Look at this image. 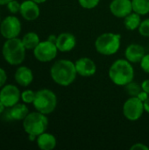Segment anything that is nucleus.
<instances>
[{"instance_id": "obj_1", "label": "nucleus", "mask_w": 149, "mask_h": 150, "mask_svg": "<svg viewBox=\"0 0 149 150\" xmlns=\"http://www.w3.org/2000/svg\"><path fill=\"white\" fill-rule=\"evenodd\" d=\"M50 76L58 85L67 87L72 84L77 76L75 62L68 59H60L50 68Z\"/></svg>"}, {"instance_id": "obj_2", "label": "nucleus", "mask_w": 149, "mask_h": 150, "mask_svg": "<svg viewBox=\"0 0 149 150\" xmlns=\"http://www.w3.org/2000/svg\"><path fill=\"white\" fill-rule=\"evenodd\" d=\"M108 75L110 80L115 85L125 87L134 80L135 72L132 63L126 58H121L112 63Z\"/></svg>"}, {"instance_id": "obj_3", "label": "nucleus", "mask_w": 149, "mask_h": 150, "mask_svg": "<svg viewBox=\"0 0 149 150\" xmlns=\"http://www.w3.org/2000/svg\"><path fill=\"white\" fill-rule=\"evenodd\" d=\"M25 50L22 40L18 38L7 39L4 43L2 54L4 60L11 65H19L25 58Z\"/></svg>"}, {"instance_id": "obj_4", "label": "nucleus", "mask_w": 149, "mask_h": 150, "mask_svg": "<svg viewBox=\"0 0 149 150\" xmlns=\"http://www.w3.org/2000/svg\"><path fill=\"white\" fill-rule=\"evenodd\" d=\"M121 45V35L115 33H104L95 40L96 51L105 56L117 54Z\"/></svg>"}, {"instance_id": "obj_5", "label": "nucleus", "mask_w": 149, "mask_h": 150, "mask_svg": "<svg viewBox=\"0 0 149 150\" xmlns=\"http://www.w3.org/2000/svg\"><path fill=\"white\" fill-rule=\"evenodd\" d=\"M58 99L56 94L49 89H42L36 91V96L32 103L36 111L48 115L57 107Z\"/></svg>"}, {"instance_id": "obj_6", "label": "nucleus", "mask_w": 149, "mask_h": 150, "mask_svg": "<svg viewBox=\"0 0 149 150\" xmlns=\"http://www.w3.org/2000/svg\"><path fill=\"white\" fill-rule=\"evenodd\" d=\"M48 127V119L46 114L38 111L29 112L23 120V128L27 134L39 136L47 131Z\"/></svg>"}, {"instance_id": "obj_7", "label": "nucleus", "mask_w": 149, "mask_h": 150, "mask_svg": "<svg viewBox=\"0 0 149 150\" xmlns=\"http://www.w3.org/2000/svg\"><path fill=\"white\" fill-rule=\"evenodd\" d=\"M122 112L126 120L130 121H137L142 117L145 112L144 104L140 98H138V97H130L125 101Z\"/></svg>"}, {"instance_id": "obj_8", "label": "nucleus", "mask_w": 149, "mask_h": 150, "mask_svg": "<svg viewBox=\"0 0 149 150\" xmlns=\"http://www.w3.org/2000/svg\"><path fill=\"white\" fill-rule=\"evenodd\" d=\"M59 50L55 43L47 40L40 41L33 49V55L40 62H49L56 58Z\"/></svg>"}, {"instance_id": "obj_9", "label": "nucleus", "mask_w": 149, "mask_h": 150, "mask_svg": "<svg viewBox=\"0 0 149 150\" xmlns=\"http://www.w3.org/2000/svg\"><path fill=\"white\" fill-rule=\"evenodd\" d=\"M21 32L20 20L15 16H7L0 23V33L4 38H17Z\"/></svg>"}, {"instance_id": "obj_10", "label": "nucleus", "mask_w": 149, "mask_h": 150, "mask_svg": "<svg viewBox=\"0 0 149 150\" xmlns=\"http://www.w3.org/2000/svg\"><path fill=\"white\" fill-rule=\"evenodd\" d=\"M21 98V93L18 88L13 84L4 85L0 91V101L5 107H11L18 104Z\"/></svg>"}, {"instance_id": "obj_11", "label": "nucleus", "mask_w": 149, "mask_h": 150, "mask_svg": "<svg viewBox=\"0 0 149 150\" xmlns=\"http://www.w3.org/2000/svg\"><path fill=\"white\" fill-rule=\"evenodd\" d=\"M109 10L114 17L118 18H125L133 11L132 0H112L110 3Z\"/></svg>"}, {"instance_id": "obj_12", "label": "nucleus", "mask_w": 149, "mask_h": 150, "mask_svg": "<svg viewBox=\"0 0 149 150\" xmlns=\"http://www.w3.org/2000/svg\"><path fill=\"white\" fill-rule=\"evenodd\" d=\"M76 72L78 76L83 77H90L96 74L97 65L90 57H81L75 62Z\"/></svg>"}, {"instance_id": "obj_13", "label": "nucleus", "mask_w": 149, "mask_h": 150, "mask_svg": "<svg viewBox=\"0 0 149 150\" xmlns=\"http://www.w3.org/2000/svg\"><path fill=\"white\" fill-rule=\"evenodd\" d=\"M19 12L25 20L32 21L40 17V10L39 7V4L35 3L32 0H25L21 3Z\"/></svg>"}, {"instance_id": "obj_14", "label": "nucleus", "mask_w": 149, "mask_h": 150, "mask_svg": "<svg viewBox=\"0 0 149 150\" xmlns=\"http://www.w3.org/2000/svg\"><path fill=\"white\" fill-rule=\"evenodd\" d=\"M55 45L59 52L68 53L76 47V38L71 33H61L57 36Z\"/></svg>"}, {"instance_id": "obj_15", "label": "nucleus", "mask_w": 149, "mask_h": 150, "mask_svg": "<svg viewBox=\"0 0 149 150\" xmlns=\"http://www.w3.org/2000/svg\"><path fill=\"white\" fill-rule=\"evenodd\" d=\"M145 54L146 50L144 47L138 43L128 45L125 50V58L131 63H140Z\"/></svg>"}, {"instance_id": "obj_16", "label": "nucleus", "mask_w": 149, "mask_h": 150, "mask_svg": "<svg viewBox=\"0 0 149 150\" xmlns=\"http://www.w3.org/2000/svg\"><path fill=\"white\" fill-rule=\"evenodd\" d=\"M16 82L23 87L29 86L33 81V73L31 69L25 66H20L17 69L14 75Z\"/></svg>"}, {"instance_id": "obj_17", "label": "nucleus", "mask_w": 149, "mask_h": 150, "mask_svg": "<svg viewBox=\"0 0 149 150\" xmlns=\"http://www.w3.org/2000/svg\"><path fill=\"white\" fill-rule=\"evenodd\" d=\"M37 146L42 150H53L57 145V140L55 136L50 133L44 132L37 136Z\"/></svg>"}, {"instance_id": "obj_18", "label": "nucleus", "mask_w": 149, "mask_h": 150, "mask_svg": "<svg viewBox=\"0 0 149 150\" xmlns=\"http://www.w3.org/2000/svg\"><path fill=\"white\" fill-rule=\"evenodd\" d=\"M29 113L28 107L25 104H16L11 107L10 116L14 120H23Z\"/></svg>"}, {"instance_id": "obj_19", "label": "nucleus", "mask_w": 149, "mask_h": 150, "mask_svg": "<svg viewBox=\"0 0 149 150\" xmlns=\"http://www.w3.org/2000/svg\"><path fill=\"white\" fill-rule=\"evenodd\" d=\"M124 19V25L126 29L129 31H134L138 30L141 23V16L134 11L131 12L129 15H127Z\"/></svg>"}, {"instance_id": "obj_20", "label": "nucleus", "mask_w": 149, "mask_h": 150, "mask_svg": "<svg viewBox=\"0 0 149 150\" xmlns=\"http://www.w3.org/2000/svg\"><path fill=\"white\" fill-rule=\"evenodd\" d=\"M21 40L25 47L28 50H32V49L33 50L37 47V45L40 42L39 35L34 32H29L25 33Z\"/></svg>"}, {"instance_id": "obj_21", "label": "nucleus", "mask_w": 149, "mask_h": 150, "mask_svg": "<svg viewBox=\"0 0 149 150\" xmlns=\"http://www.w3.org/2000/svg\"><path fill=\"white\" fill-rule=\"evenodd\" d=\"M133 11L141 16L149 13V0H132Z\"/></svg>"}, {"instance_id": "obj_22", "label": "nucleus", "mask_w": 149, "mask_h": 150, "mask_svg": "<svg viewBox=\"0 0 149 150\" xmlns=\"http://www.w3.org/2000/svg\"><path fill=\"white\" fill-rule=\"evenodd\" d=\"M125 90L130 97H137L139 93L142 91L141 85L136 82L132 81L125 86Z\"/></svg>"}, {"instance_id": "obj_23", "label": "nucleus", "mask_w": 149, "mask_h": 150, "mask_svg": "<svg viewBox=\"0 0 149 150\" xmlns=\"http://www.w3.org/2000/svg\"><path fill=\"white\" fill-rule=\"evenodd\" d=\"M36 96V92L32 90H25L21 93V99L25 104H32Z\"/></svg>"}, {"instance_id": "obj_24", "label": "nucleus", "mask_w": 149, "mask_h": 150, "mask_svg": "<svg viewBox=\"0 0 149 150\" xmlns=\"http://www.w3.org/2000/svg\"><path fill=\"white\" fill-rule=\"evenodd\" d=\"M139 33L145 38H149V18L141 20V23L138 28Z\"/></svg>"}, {"instance_id": "obj_25", "label": "nucleus", "mask_w": 149, "mask_h": 150, "mask_svg": "<svg viewBox=\"0 0 149 150\" xmlns=\"http://www.w3.org/2000/svg\"><path fill=\"white\" fill-rule=\"evenodd\" d=\"M100 3V0H78L81 7L86 10H92L96 8Z\"/></svg>"}, {"instance_id": "obj_26", "label": "nucleus", "mask_w": 149, "mask_h": 150, "mask_svg": "<svg viewBox=\"0 0 149 150\" xmlns=\"http://www.w3.org/2000/svg\"><path fill=\"white\" fill-rule=\"evenodd\" d=\"M20 4H19L17 0H11L6 5H7V8L9 10V11L15 14V13H18L20 11Z\"/></svg>"}, {"instance_id": "obj_27", "label": "nucleus", "mask_w": 149, "mask_h": 150, "mask_svg": "<svg viewBox=\"0 0 149 150\" xmlns=\"http://www.w3.org/2000/svg\"><path fill=\"white\" fill-rule=\"evenodd\" d=\"M141 69L147 74H149V54H146L144 57L141 59Z\"/></svg>"}, {"instance_id": "obj_28", "label": "nucleus", "mask_w": 149, "mask_h": 150, "mask_svg": "<svg viewBox=\"0 0 149 150\" xmlns=\"http://www.w3.org/2000/svg\"><path fill=\"white\" fill-rule=\"evenodd\" d=\"M131 150H149V147L147 146L146 144L144 143H141V142H138V143H135L133 144L131 148Z\"/></svg>"}, {"instance_id": "obj_29", "label": "nucleus", "mask_w": 149, "mask_h": 150, "mask_svg": "<svg viewBox=\"0 0 149 150\" xmlns=\"http://www.w3.org/2000/svg\"><path fill=\"white\" fill-rule=\"evenodd\" d=\"M7 80V75L6 72L4 71V69H3L2 68H0V88H2Z\"/></svg>"}, {"instance_id": "obj_30", "label": "nucleus", "mask_w": 149, "mask_h": 150, "mask_svg": "<svg viewBox=\"0 0 149 150\" xmlns=\"http://www.w3.org/2000/svg\"><path fill=\"white\" fill-rule=\"evenodd\" d=\"M141 89L142 91H146L149 95V79H145L142 83H141Z\"/></svg>"}, {"instance_id": "obj_31", "label": "nucleus", "mask_w": 149, "mask_h": 150, "mask_svg": "<svg viewBox=\"0 0 149 150\" xmlns=\"http://www.w3.org/2000/svg\"><path fill=\"white\" fill-rule=\"evenodd\" d=\"M138 97V98H140L142 102H144L145 100H147L148 99V98L149 97V95L146 92V91H141L140 93H139V95L137 96Z\"/></svg>"}, {"instance_id": "obj_32", "label": "nucleus", "mask_w": 149, "mask_h": 150, "mask_svg": "<svg viewBox=\"0 0 149 150\" xmlns=\"http://www.w3.org/2000/svg\"><path fill=\"white\" fill-rule=\"evenodd\" d=\"M143 104H144V110H145V112H148L149 114V97L148 98L147 100H145L143 102Z\"/></svg>"}, {"instance_id": "obj_33", "label": "nucleus", "mask_w": 149, "mask_h": 150, "mask_svg": "<svg viewBox=\"0 0 149 150\" xmlns=\"http://www.w3.org/2000/svg\"><path fill=\"white\" fill-rule=\"evenodd\" d=\"M47 40H50V41H52V42H54V43H55L56 42V40H57V36L56 35H54V34H51V35L48 36Z\"/></svg>"}, {"instance_id": "obj_34", "label": "nucleus", "mask_w": 149, "mask_h": 150, "mask_svg": "<svg viewBox=\"0 0 149 150\" xmlns=\"http://www.w3.org/2000/svg\"><path fill=\"white\" fill-rule=\"evenodd\" d=\"M4 108H5V106H4V105L0 101V114H2L3 112H4Z\"/></svg>"}, {"instance_id": "obj_35", "label": "nucleus", "mask_w": 149, "mask_h": 150, "mask_svg": "<svg viewBox=\"0 0 149 150\" xmlns=\"http://www.w3.org/2000/svg\"><path fill=\"white\" fill-rule=\"evenodd\" d=\"M11 0H0V5H4L7 4L8 3H10Z\"/></svg>"}, {"instance_id": "obj_36", "label": "nucleus", "mask_w": 149, "mask_h": 150, "mask_svg": "<svg viewBox=\"0 0 149 150\" xmlns=\"http://www.w3.org/2000/svg\"><path fill=\"white\" fill-rule=\"evenodd\" d=\"M32 1H34L35 3H37V4H43V3H45L47 0H32Z\"/></svg>"}, {"instance_id": "obj_37", "label": "nucleus", "mask_w": 149, "mask_h": 150, "mask_svg": "<svg viewBox=\"0 0 149 150\" xmlns=\"http://www.w3.org/2000/svg\"><path fill=\"white\" fill-rule=\"evenodd\" d=\"M0 23H1V22H0Z\"/></svg>"}]
</instances>
